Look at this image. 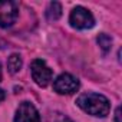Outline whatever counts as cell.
I'll use <instances>...</instances> for the list:
<instances>
[{
	"label": "cell",
	"instance_id": "1",
	"mask_svg": "<svg viewBox=\"0 0 122 122\" xmlns=\"http://www.w3.org/2000/svg\"><path fill=\"white\" fill-rule=\"evenodd\" d=\"M76 105L86 113L96 116V118H105L111 111V103L106 96L95 92H85L81 93L76 99Z\"/></svg>",
	"mask_w": 122,
	"mask_h": 122
},
{
	"label": "cell",
	"instance_id": "2",
	"mask_svg": "<svg viewBox=\"0 0 122 122\" xmlns=\"http://www.w3.org/2000/svg\"><path fill=\"white\" fill-rule=\"evenodd\" d=\"M69 23L75 29L86 30V29H92L95 26V19L88 9L82 7V6H76L69 15Z\"/></svg>",
	"mask_w": 122,
	"mask_h": 122
},
{
	"label": "cell",
	"instance_id": "3",
	"mask_svg": "<svg viewBox=\"0 0 122 122\" xmlns=\"http://www.w3.org/2000/svg\"><path fill=\"white\" fill-rule=\"evenodd\" d=\"M32 78L37 86L45 88L50 83L53 72L43 59H35L32 62Z\"/></svg>",
	"mask_w": 122,
	"mask_h": 122
},
{
	"label": "cell",
	"instance_id": "4",
	"mask_svg": "<svg viewBox=\"0 0 122 122\" xmlns=\"http://www.w3.org/2000/svg\"><path fill=\"white\" fill-rule=\"evenodd\" d=\"M53 89L59 95H72L79 89V81L71 73H60L53 82Z\"/></svg>",
	"mask_w": 122,
	"mask_h": 122
},
{
	"label": "cell",
	"instance_id": "5",
	"mask_svg": "<svg viewBox=\"0 0 122 122\" xmlns=\"http://www.w3.org/2000/svg\"><path fill=\"white\" fill-rule=\"evenodd\" d=\"M19 17V6L12 0L0 2V27H10Z\"/></svg>",
	"mask_w": 122,
	"mask_h": 122
},
{
	"label": "cell",
	"instance_id": "6",
	"mask_svg": "<svg viewBox=\"0 0 122 122\" xmlns=\"http://www.w3.org/2000/svg\"><path fill=\"white\" fill-rule=\"evenodd\" d=\"M15 122H42L36 106L27 101L22 102L15 113Z\"/></svg>",
	"mask_w": 122,
	"mask_h": 122
},
{
	"label": "cell",
	"instance_id": "7",
	"mask_svg": "<svg viewBox=\"0 0 122 122\" xmlns=\"http://www.w3.org/2000/svg\"><path fill=\"white\" fill-rule=\"evenodd\" d=\"M22 66H23V60H22L20 55L13 53V55L9 56V59H7V69H9V72H10L12 75L17 73V72L22 69Z\"/></svg>",
	"mask_w": 122,
	"mask_h": 122
},
{
	"label": "cell",
	"instance_id": "8",
	"mask_svg": "<svg viewBox=\"0 0 122 122\" xmlns=\"http://www.w3.org/2000/svg\"><path fill=\"white\" fill-rule=\"evenodd\" d=\"M60 16H62V6H60V3L57 2H52L49 3L47 9H46V17L47 20H57Z\"/></svg>",
	"mask_w": 122,
	"mask_h": 122
},
{
	"label": "cell",
	"instance_id": "9",
	"mask_svg": "<svg viewBox=\"0 0 122 122\" xmlns=\"http://www.w3.org/2000/svg\"><path fill=\"white\" fill-rule=\"evenodd\" d=\"M96 40H98V45L101 46V49L103 50V53H106V52L111 50V46H112V39H111V36H108L106 33H101Z\"/></svg>",
	"mask_w": 122,
	"mask_h": 122
},
{
	"label": "cell",
	"instance_id": "10",
	"mask_svg": "<svg viewBox=\"0 0 122 122\" xmlns=\"http://www.w3.org/2000/svg\"><path fill=\"white\" fill-rule=\"evenodd\" d=\"M47 122H73L71 118H68L66 115L63 113H59V112H53L49 115L47 118Z\"/></svg>",
	"mask_w": 122,
	"mask_h": 122
},
{
	"label": "cell",
	"instance_id": "11",
	"mask_svg": "<svg viewBox=\"0 0 122 122\" xmlns=\"http://www.w3.org/2000/svg\"><path fill=\"white\" fill-rule=\"evenodd\" d=\"M119 118H121V108L118 106V108H116V111H115V122H121V121H119Z\"/></svg>",
	"mask_w": 122,
	"mask_h": 122
},
{
	"label": "cell",
	"instance_id": "12",
	"mask_svg": "<svg viewBox=\"0 0 122 122\" xmlns=\"http://www.w3.org/2000/svg\"><path fill=\"white\" fill-rule=\"evenodd\" d=\"M5 98H6V93H5V91H2V89H0V102H3V101H5Z\"/></svg>",
	"mask_w": 122,
	"mask_h": 122
},
{
	"label": "cell",
	"instance_id": "13",
	"mask_svg": "<svg viewBox=\"0 0 122 122\" xmlns=\"http://www.w3.org/2000/svg\"><path fill=\"white\" fill-rule=\"evenodd\" d=\"M0 81H2V65H0Z\"/></svg>",
	"mask_w": 122,
	"mask_h": 122
}]
</instances>
